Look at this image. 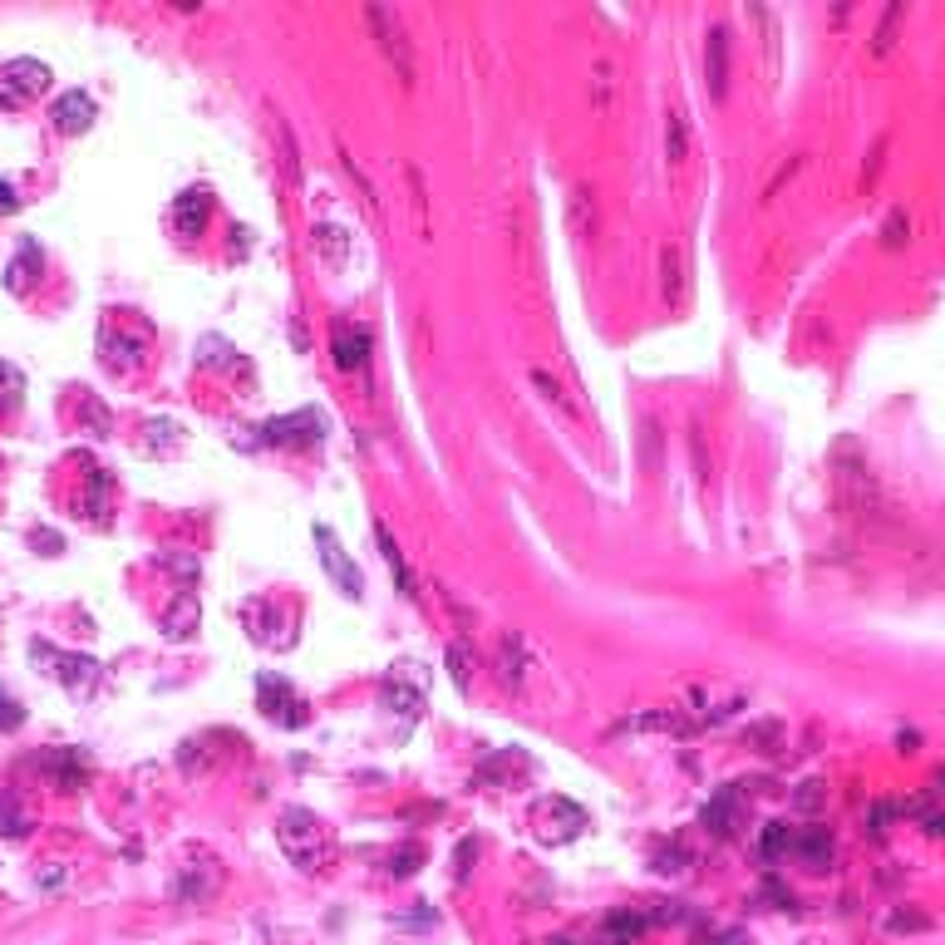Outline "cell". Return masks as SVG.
<instances>
[{
  "mask_svg": "<svg viewBox=\"0 0 945 945\" xmlns=\"http://www.w3.org/2000/svg\"><path fill=\"white\" fill-rule=\"evenodd\" d=\"M20 394H25V380H20V370L0 360V404H5V409H20Z\"/></svg>",
  "mask_w": 945,
  "mask_h": 945,
  "instance_id": "34",
  "label": "cell"
},
{
  "mask_svg": "<svg viewBox=\"0 0 945 945\" xmlns=\"http://www.w3.org/2000/svg\"><path fill=\"white\" fill-rule=\"evenodd\" d=\"M498 679L508 689H522V679H527V645H522V635H502V645H498Z\"/></svg>",
  "mask_w": 945,
  "mask_h": 945,
  "instance_id": "19",
  "label": "cell"
},
{
  "mask_svg": "<svg viewBox=\"0 0 945 945\" xmlns=\"http://www.w3.org/2000/svg\"><path fill=\"white\" fill-rule=\"evenodd\" d=\"M35 261L45 266V256L35 252V242H25V246H20V256L10 261V271H5V285H10L15 295H25V291H30V271H35Z\"/></svg>",
  "mask_w": 945,
  "mask_h": 945,
  "instance_id": "25",
  "label": "cell"
},
{
  "mask_svg": "<svg viewBox=\"0 0 945 945\" xmlns=\"http://www.w3.org/2000/svg\"><path fill=\"white\" fill-rule=\"evenodd\" d=\"M541 945H581V941H576V935H547Z\"/></svg>",
  "mask_w": 945,
  "mask_h": 945,
  "instance_id": "46",
  "label": "cell"
},
{
  "mask_svg": "<svg viewBox=\"0 0 945 945\" xmlns=\"http://www.w3.org/2000/svg\"><path fill=\"white\" fill-rule=\"evenodd\" d=\"M817 803H822V783H803V793H797V807H803V813H813Z\"/></svg>",
  "mask_w": 945,
  "mask_h": 945,
  "instance_id": "41",
  "label": "cell"
},
{
  "mask_svg": "<svg viewBox=\"0 0 945 945\" xmlns=\"http://www.w3.org/2000/svg\"><path fill=\"white\" fill-rule=\"evenodd\" d=\"M901 15H906V5H891V10L882 15V25H876V39H872L876 55H886V49H891V35H896V25H901Z\"/></svg>",
  "mask_w": 945,
  "mask_h": 945,
  "instance_id": "36",
  "label": "cell"
},
{
  "mask_svg": "<svg viewBox=\"0 0 945 945\" xmlns=\"http://www.w3.org/2000/svg\"><path fill=\"white\" fill-rule=\"evenodd\" d=\"M384 704L404 714V734H409V728L419 724V714H423V695L419 689H409V685H399V679H384Z\"/></svg>",
  "mask_w": 945,
  "mask_h": 945,
  "instance_id": "22",
  "label": "cell"
},
{
  "mask_svg": "<svg viewBox=\"0 0 945 945\" xmlns=\"http://www.w3.org/2000/svg\"><path fill=\"white\" fill-rule=\"evenodd\" d=\"M788 847H793V832H788L783 822H768V827H763V842H758L763 862H778V856H788Z\"/></svg>",
  "mask_w": 945,
  "mask_h": 945,
  "instance_id": "31",
  "label": "cell"
},
{
  "mask_svg": "<svg viewBox=\"0 0 945 945\" xmlns=\"http://www.w3.org/2000/svg\"><path fill=\"white\" fill-rule=\"evenodd\" d=\"M320 439H325V419L315 409H295L261 423V443H271V448H315Z\"/></svg>",
  "mask_w": 945,
  "mask_h": 945,
  "instance_id": "5",
  "label": "cell"
},
{
  "mask_svg": "<svg viewBox=\"0 0 945 945\" xmlns=\"http://www.w3.org/2000/svg\"><path fill=\"white\" fill-rule=\"evenodd\" d=\"M49 118H55L59 133H84V128L94 124V98L79 94V89H69V94H59V98H55Z\"/></svg>",
  "mask_w": 945,
  "mask_h": 945,
  "instance_id": "15",
  "label": "cell"
},
{
  "mask_svg": "<svg viewBox=\"0 0 945 945\" xmlns=\"http://www.w3.org/2000/svg\"><path fill=\"white\" fill-rule=\"evenodd\" d=\"M532 384H537V389H541V399H547V404H557V409H561V419H571V423L581 419V413H576V404H571L567 394H561V384L551 380L547 370H532Z\"/></svg>",
  "mask_w": 945,
  "mask_h": 945,
  "instance_id": "28",
  "label": "cell"
},
{
  "mask_svg": "<svg viewBox=\"0 0 945 945\" xmlns=\"http://www.w3.org/2000/svg\"><path fill=\"white\" fill-rule=\"evenodd\" d=\"M685 866H689V852L679 842H669V847H660V852H655V872L660 876H679Z\"/></svg>",
  "mask_w": 945,
  "mask_h": 945,
  "instance_id": "35",
  "label": "cell"
},
{
  "mask_svg": "<svg viewBox=\"0 0 945 945\" xmlns=\"http://www.w3.org/2000/svg\"><path fill=\"white\" fill-rule=\"evenodd\" d=\"M20 724H25V709H20V699L0 689V734H15Z\"/></svg>",
  "mask_w": 945,
  "mask_h": 945,
  "instance_id": "38",
  "label": "cell"
},
{
  "mask_svg": "<svg viewBox=\"0 0 945 945\" xmlns=\"http://www.w3.org/2000/svg\"><path fill=\"white\" fill-rule=\"evenodd\" d=\"M704 79H709V94L724 98L728 89V35L724 30H709V45H704Z\"/></svg>",
  "mask_w": 945,
  "mask_h": 945,
  "instance_id": "18",
  "label": "cell"
},
{
  "mask_svg": "<svg viewBox=\"0 0 945 945\" xmlns=\"http://www.w3.org/2000/svg\"><path fill=\"white\" fill-rule=\"evenodd\" d=\"M374 537H380V551H384V561H389V571H394V576H399V591H404V596H409V600H419V581H413L409 561H404V551L394 547V537H389V527H384V522H380V527H374Z\"/></svg>",
  "mask_w": 945,
  "mask_h": 945,
  "instance_id": "21",
  "label": "cell"
},
{
  "mask_svg": "<svg viewBox=\"0 0 945 945\" xmlns=\"http://www.w3.org/2000/svg\"><path fill=\"white\" fill-rule=\"evenodd\" d=\"M423 866V847L419 842H404L399 852H389V876H413Z\"/></svg>",
  "mask_w": 945,
  "mask_h": 945,
  "instance_id": "32",
  "label": "cell"
},
{
  "mask_svg": "<svg viewBox=\"0 0 945 945\" xmlns=\"http://www.w3.org/2000/svg\"><path fill=\"white\" fill-rule=\"evenodd\" d=\"M35 768L59 788V793H79V788L89 783V773H94L89 754H79V748H45V754L35 758Z\"/></svg>",
  "mask_w": 945,
  "mask_h": 945,
  "instance_id": "7",
  "label": "cell"
},
{
  "mask_svg": "<svg viewBox=\"0 0 945 945\" xmlns=\"http://www.w3.org/2000/svg\"><path fill=\"white\" fill-rule=\"evenodd\" d=\"M581 827H586V813H581L571 797L551 793L532 807V832H537V842H547V847H561V842H571V837H581Z\"/></svg>",
  "mask_w": 945,
  "mask_h": 945,
  "instance_id": "4",
  "label": "cell"
},
{
  "mask_svg": "<svg viewBox=\"0 0 945 945\" xmlns=\"http://www.w3.org/2000/svg\"><path fill=\"white\" fill-rule=\"evenodd\" d=\"M330 354H335V370L340 374H354L370 364V330L354 320H335L330 325Z\"/></svg>",
  "mask_w": 945,
  "mask_h": 945,
  "instance_id": "10",
  "label": "cell"
},
{
  "mask_svg": "<svg viewBox=\"0 0 945 945\" xmlns=\"http://www.w3.org/2000/svg\"><path fill=\"white\" fill-rule=\"evenodd\" d=\"M931 797H935V803H945V773L931 778Z\"/></svg>",
  "mask_w": 945,
  "mask_h": 945,
  "instance_id": "45",
  "label": "cell"
},
{
  "mask_svg": "<svg viewBox=\"0 0 945 945\" xmlns=\"http://www.w3.org/2000/svg\"><path fill=\"white\" fill-rule=\"evenodd\" d=\"M640 468L660 472V423L655 419H640Z\"/></svg>",
  "mask_w": 945,
  "mask_h": 945,
  "instance_id": "29",
  "label": "cell"
},
{
  "mask_svg": "<svg viewBox=\"0 0 945 945\" xmlns=\"http://www.w3.org/2000/svg\"><path fill=\"white\" fill-rule=\"evenodd\" d=\"M906 232H911V212H906V207H891L882 222V246H901Z\"/></svg>",
  "mask_w": 945,
  "mask_h": 945,
  "instance_id": "33",
  "label": "cell"
},
{
  "mask_svg": "<svg viewBox=\"0 0 945 945\" xmlns=\"http://www.w3.org/2000/svg\"><path fill=\"white\" fill-rule=\"evenodd\" d=\"M197 620H202V606H197L192 591H183V596H177V606L163 616V626H167V635H173V640H187L197 630Z\"/></svg>",
  "mask_w": 945,
  "mask_h": 945,
  "instance_id": "24",
  "label": "cell"
},
{
  "mask_svg": "<svg viewBox=\"0 0 945 945\" xmlns=\"http://www.w3.org/2000/svg\"><path fill=\"white\" fill-rule=\"evenodd\" d=\"M276 842H281L285 862L305 876L330 872V862H335V837L311 807H285V813L276 817Z\"/></svg>",
  "mask_w": 945,
  "mask_h": 945,
  "instance_id": "1",
  "label": "cell"
},
{
  "mask_svg": "<svg viewBox=\"0 0 945 945\" xmlns=\"http://www.w3.org/2000/svg\"><path fill=\"white\" fill-rule=\"evenodd\" d=\"M315 547H320V561H325V571H330V581H335V586H340L345 596H360V591H364V581H360V567H354L350 557H345V547H340V541H335V532L325 527V522H320V527H315Z\"/></svg>",
  "mask_w": 945,
  "mask_h": 945,
  "instance_id": "11",
  "label": "cell"
},
{
  "mask_svg": "<svg viewBox=\"0 0 945 945\" xmlns=\"http://www.w3.org/2000/svg\"><path fill=\"white\" fill-rule=\"evenodd\" d=\"M30 660H35V665H49L45 675H55L74 699H94L98 679H104L98 660H89V655H65V650H55L49 640H30Z\"/></svg>",
  "mask_w": 945,
  "mask_h": 945,
  "instance_id": "2",
  "label": "cell"
},
{
  "mask_svg": "<svg viewBox=\"0 0 945 945\" xmlns=\"http://www.w3.org/2000/svg\"><path fill=\"white\" fill-rule=\"evenodd\" d=\"M891 931H925V915H891Z\"/></svg>",
  "mask_w": 945,
  "mask_h": 945,
  "instance_id": "42",
  "label": "cell"
},
{
  "mask_svg": "<svg viewBox=\"0 0 945 945\" xmlns=\"http://www.w3.org/2000/svg\"><path fill=\"white\" fill-rule=\"evenodd\" d=\"M84 413H89V423H94V433H108V413L94 394H84Z\"/></svg>",
  "mask_w": 945,
  "mask_h": 945,
  "instance_id": "40",
  "label": "cell"
},
{
  "mask_svg": "<svg viewBox=\"0 0 945 945\" xmlns=\"http://www.w3.org/2000/svg\"><path fill=\"white\" fill-rule=\"evenodd\" d=\"M15 207H20L15 187H10V183H0V212H15Z\"/></svg>",
  "mask_w": 945,
  "mask_h": 945,
  "instance_id": "43",
  "label": "cell"
},
{
  "mask_svg": "<svg viewBox=\"0 0 945 945\" xmlns=\"http://www.w3.org/2000/svg\"><path fill=\"white\" fill-rule=\"evenodd\" d=\"M49 65L45 59H10V65H0V108H25L30 98H39L49 89Z\"/></svg>",
  "mask_w": 945,
  "mask_h": 945,
  "instance_id": "3",
  "label": "cell"
},
{
  "mask_svg": "<svg viewBox=\"0 0 945 945\" xmlns=\"http://www.w3.org/2000/svg\"><path fill=\"white\" fill-rule=\"evenodd\" d=\"M98 345H104V364H108V370H138V364H143V350H148L143 335H138V340H128V335L114 330V325H104Z\"/></svg>",
  "mask_w": 945,
  "mask_h": 945,
  "instance_id": "16",
  "label": "cell"
},
{
  "mask_svg": "<svg viewBox=\"0 0 945 945\" xmlns=\"http://www.w3.org/2000/svg\"><path fill=\"white\" fill-rule=\"evenodd\" d=\"M207 217H212V192H207V187H187V192L173 197V212H167V222H173L177 236H197L207 226Z\"/></svg>",
  "mask_w": 945,
  "mask_h": 945,
  "instance_id": "12",
  "label": "cell"
},
{
  "mask_svg": "<svg viewBox=\"0 0 945 945\" xmlns=\"http://www.w3.org/2000/svg\"><path fill=\"white\" fill-rule=\"evenodd\" d=\"M685 153H689V128H685V114H669V118H665V158H669V163H679Z\"/></svg>",
  "mask_w": 945,
  "mask_h": 945,
  "instance_id": "30",
  "label": "cell"
},
{
  "mask_svg": "<svg viewBox=\"0 0 945 945\" xmlns=\"http://www.w3.org/2000/svg\"><path fill=\"white\" fill-rule=\"evenodd\" d=\"M788 856H797L807 872H827V866H832V837H827V827H803V832H793Z\"/></svg>",
  "mask_w": 945,
  "mask_h": 945,
  "instance_id": "13",
  "label": "cell"
},
{
  "mask_svg": "<svg viewBox=\"0 0 945 945\" xmlns=\"http://www.w3.org/2000/svg\"><path fill=\"white\" fill-rule=\"evenodd\" d=\"M699 822H704L714 837H734V827H738V793H734V788L714 793V803L699 813Z\"/></svg>",
  "mask_w": 945,
  "mask_h": 945,
  "instance_id": "20",
  "label": "cell"
},
{
  "mask_svg": "<svg viewBox=\"0 0 945 945\" xmlns=\"http://www.w3.org/2000/svg\"><path fill=\"white\" fill-rule=\"evenodd\" d=\"M0 832L5 837H25L30 832V817H25V807H20V797L10 793V788L0 793Z\"/></svg>",
  "mask_w": 945,
  "mask_h": 945,
  "instance_id": "27",
  "label": "cell"
},
{
  "mask_svg": "<svg viewBox=\"0 0 945 945\" xmlns=\"http://www.w3.org/2000/svg\"><path fill=\"white\" fill-rule=\"evenodd\" d=\"M660 291H665V301L685 295V252L679 246H660Z\"/></svg>",
  "mask_w": 945,
  "mask_h": 945,
  "instance_id": "23",
  "label": "cell"
},
{
  "mask_svg": "<svg viewBox=\"0 0 945 945\" xmlns=\"http://www.w3.org/2000/svg\"><path fill=\"white\" fill-rule=\"evenodd\" d=\"M448 669H453V685L468 695L472 679H468V645H463V640H453V645H448Z\"/></svg>",
  "mask_w": 945,
  "mask_h": 945,
  "instance_id": "37",
  "label": "cell"
},
{
  "mask_svg": "<svg viewBox=\"0 0 945 945\" xmlns=\"http://www.w3.org/2000/svg\"><path fill=\"white\" fill-rule=\"evenodd\" d=\"M610 94H616V79H610V65H596V108L610 104Z\"/></svg>",
  "mask_w": 945,
  "mask_h": 945,
  "instance_id": "39",
  "label": "cell"
},
{
  "mask_svg": "<svg viewBox=\"0 0 945 945\" xmlns=\"http://www.w3.org/2000/svg\"><path fill=\"white\" fill-rule=\"evenodd\" d=\"M704 945H748L738 931H724V935H714V941H704Z\"/></svg>",
  "mask_w": 945,
  "mask_h": 945,
  "instance_id": "44",
  "label": "cell"
},
{
  "mask_svg": "<svg viewBox=\"0 0 945 945\" xmlns=\"http://www.w3.org/2000/svg\"><path fill=\"white\" fill-rule=\"evenodd\" d=\"M645 931H650V911L626 906V911H610L606 915V931H600V941H606V945H635Z\"/></svg>",
  "mask_w": 945,
  "mask_h": 945,
  "instance_id": "17",
  "label": "cell"
},
{
  "mask_svg": "<svg viewBox=\"0 0 945 945\" xmlns=\"http://www.w3.org/2000/svg\"><path fill=\"white\" fill-rule=\"evenodd\" d=\"M364 20H370V30H374V39H380V49L394 59L399 79H404V84H413V49H409V39H404V25H399V20H394L384 5H370V10H364Z\"/></svg>",
  "mask_w": 945,
  "mask_h": 945,
  "instance_id": "8",
  "label": "cell"
},
{
  "mask_svg": "<svg viewBox=\"0 0 945 945\" xmlns=\"http://www.w3.org/2000/svg\"><path fill=\"white\" fill-rule=\"evenodd\" d=\"M567 212H571V232H581V236H591V232H596V202H591V192H586V187H576V192H571Z\"/></svg>",
  "mask_w": 945,
  "mask_h": 945,
  "instance_id": "26",
  "label": "cell"
},
{
  "mask_svg": "<svg viewBox=\"0 0 945 945\" xmlns=\"http://www.w3.org/2000/svg\"><path fill=\"white\" fill-rule=\"evenodd\" d=\"M217 891H222V866H217L212 856H197V862H187L183 872H177V886H173V896L183 906H202V901H212Z\"/></svg>",
  "mask_w": 945,
  "mask_h": 945,
  "instance_id": "9",
  "label": "cell"
},
{
  "mask_svg": "<svg viewBox=\"0 0 945 945\" xmlns=\"http://www.w3.org/2000/svg\"><path fill=\"white\" fill-rule=\"evenodd\" d=\"M350 232L345 226H330V222H320V226H311V252L320 256L330 271H345L350 266Z\"/></svg>",
  "mask_w": 945,
  "mask_h": 945,
  "instance_id": "14",
  "label": "cell"
},
{
  "mask_svg": "<svg viewBox=\"0 0 945 945\" xmlns=\"http://www.w3.org/2000/svg\"><path fill=\"white\" fill-rule=\"evenodd\" d=\"M256 699H261V714L276 719L281 728H301L305 719H311V714H305L311 704H305V699L291 689V679H281V675H261V679H256Z\"/></svg>",
  "mask_w": 945,
  "mask_h": 945,
  "instance_id": "6",
  "label": "cell"
}]
</instances>
